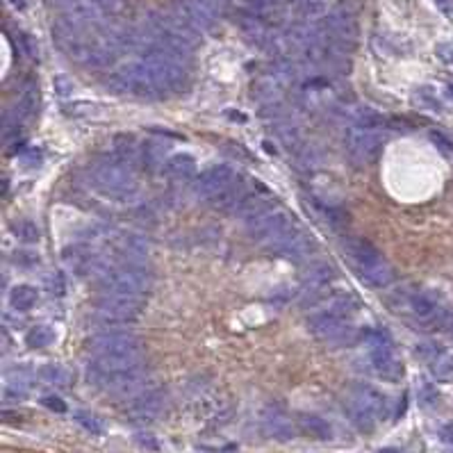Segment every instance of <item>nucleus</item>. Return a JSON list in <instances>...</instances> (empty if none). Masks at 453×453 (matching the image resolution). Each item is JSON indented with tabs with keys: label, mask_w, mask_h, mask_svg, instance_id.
Returning <instances> with one entry per match:
<instances>
[{
	"label": "nucleus",
	"mask_w": 453,
	"mask_h": 453,
	"mask_svg": "<svg viewBox=\"0 0 453 453\" xmlns=\"http://www.w3.org/2000/svg\"><path fill=\"white\" fill-rule=\"evenodd\" d=\"M362 340L371 344V349L374 347H392V342H389V335L383 330V328H369L362 333Z\"/></svg>",
	"instance_id": "28"
},
{
	"label": "nucleus",
	"mask_w": 453,
	"mask_h": 453,
	"mask_svg": "<svg viewBox=\"0 0 453 453\" xmlns=\"http://www.w3.org/2000/svg\"><path fill=\"white\" fill-rule=\"evenodd\" d=\"M34 107H37V92H28L19 101V105H16V112L23 119V116H30L34 112Z\"/></svg>",
	"instance_id": "30"
},
{
	"label": "nucleus",
	"mask_w": 453,
	"mask_h": 453,
	"mask_svg": "<svg viewBox=\"0 0 453 453\" xmlns=\"http://www.w3.org/2000/svg\"><path fill=\"white\" fill-rule=\"evenodd\" d=\"M351 396L360 407H365L371 414L376 417H385L387 412V396L376 389L374 385L369 383H353L351 385Z\"/></svg>",
	"instance_id": "12"
},
{
	"label": "nucleus",
	"mask_w": 453,
	"mask_h": 453,
	"mask_svg": "<svg viewBox=\"0 0 453 453\" xmlns=\"http://www.w3.org/2000/svg\"><path fill=\"white\" fill-rule=\"evenodd\" d=\"M335 278V269L328 262H310L303 276V289H323Z\"/></svg>",
	"instance_id": "16"
},
{
	"label": "nucleus",
	"mask_w": 453,
	"mask_h": 453,
	"mask_svg": "<svg viewBox=\"0 0 453 453\" xmlns=\"http://www.w3.org/2000/svg\"><path fill=\"white\" fill-rule=\"evenodd\" d=\"M167 176L174 178V180H187L196 174V160L187 153H180V155H174L167 160Z\"/></svg>",
	"instance_id": "17"
},
{
	"label": "nucleus",
	"mask_w": 453,
	"mask_h": 453,
	"mask_svg": "<svg viewBox=\"0 0 453 453\" xmlns=\"http://www.w3.org/2000/svg\"><path fill=\"white\" fill-rule=\"evenodd\" d=\"M48 287H50L57 296H64V280H62L60 274H55V276H53V280H48Z\"/></svg>",
	"instance_id": "39"
},
{
	"label": "nucleus",
	"mask_w": 453,
	"mask_h": 453,
	"mask_svg": "<svg viewBox=\"0 0 453 453\" xmlns=\"http://www.w3.org/2000/svg\"><path fill=\"white\" fill-rule=\"evenodd\" d=\"M43 162V153L39 148H28L23 153V165L25 167H39Z\"/></svg>",
	"instance_id": "33"
},
{
	"label": "nucleus",
	"mask_w": 453,
	"mask_h": 453,
	"mask_svg": "<svg viewBox=\"0 0 453 453\" xmlns=\"http://www.w3.org/2000/svg\"><path fill=\"white\" fill-rule=\"evenodd\" d=\"M442 438L447 440V442H453V424H447L442 428Z\"/></svg>",
	"instance_id": "41"
},
{
	"label": "nucleus",
	"mask_w": 453,
	"mask_h": 453,
	"mask_svg": "<svg viewBox=\"0 0 453 453\" xmlns=\"http://www.w3.org/2000/svg\"><path fill=\"white\" fill-rule=\"evenodd\" d=\"M246 196V183H244V178L235 176V180H230L228 185L223 189H219L212 198H207L210 201V207L212 210H219V212H232L235 207L239 205L242 198Z\"/></svg>",
	"instance_id": "14"
},
{
	"label": "nucleus",
	"mask_w": 453,
	"mask_h": 453,
	"mask_svg": "<svg viewBox=\"0 0 453 453\" xmlns=\"http://www.w3.org/2000/svg\"><path fill=\"white\" fill-rule=\"evenodd\" d=\"M235 169L230 165H214L210 169H205L201 176L196 178L194 183V192L198 196H205V198H212L219 189H223L225 185L235 180Z\"/></svg>",
	"instance_id": "9"
},
{
	"label": "nucleus",
	"mask_w": 453,
	"mask_h": 453,
	"mask_svg": "<svg viewBox=\"0 0 453 453\" xmlns=\"http://www.w3.org/2000/svg\"><path fill=\"white\" fill-rule=\"evenodd\" d=\"M269 251L274 253V256H280L298 265V262H305L310 256H314L316 244L310 235H305L296 228H289L287 232L280 235V237L269 242Z\"/></svg>",
	"instance_id": "6"
},
{
	"label": "nucleus",
	"mask_w": 453,
	"mask_h": 453,
	"mask_svg": "<svg viewBox=\"0 0 453 453\" xmlns=\"http://www.w3.org/2000/svg\"><path fill=\"white\" fill-rule=\"evenodd\" d=\"M358 340H362V333H358L353 326L349 323H342L337 326L335 330H330L326 337L321 340L323 344H328V347H337V349H347V347H353Z\"/></svg>",
	"instance_id": "20"
},
{
	"label": "nucleus",
	"mask_w": 453,
	"mask_h": 453,
	"mask_svg": "<svg viewBox=\"0 0 453 453\" xmlns=\"http://www.w3.org/2000/svg\"><path fill=\"white\" fill-rule=\"evenodd\" d=\"M76 419L80 421V426H85L87 431H92V433H101V424H98L96 417H92L89 412H76Z\"/></svg>",
	"instance_id": "31"
},
{
	"label": "nucleus",
	"mask_w": 453,
	"mask_h": 453,
	"mask_svg": "<svg viewBox=\"0 0 453 453\" xmlns=\"http://www.w3.org/2000/svg\"><path fill=\"white\" fill-rule=\"evenodd\" d=\"M87 380L114 396H137L139 392H144V385L148 380V371L141 362L119 371H107L92 362L87 367Z\"/></svg>",
	"instance_id": "4"
},
{
	"label": "nucleus",
	"mask_w": 453,
	"mask_h": 453,
	"mask_svg": "<svg viewBox=\"0 0 453 453\" xmlns=\"http://www.w3.org/2000/svg\"><path fill=\"white\" fill-rule=\"evenodd\" d=\"M378 453H398V451H394V449H383V451H378Z\"/></svg>",
	"instance_id": "43"
},
{
	"label": "nucleus",
	"mask_w": 453,
	"mask_h": 453,
	"mask_svg": "<svg viewBox=\"0 0 453 453\" xmlns=\"http://www.w3.org/2000/svg\"><path fill=\"white\" fill-rule=\"evenodd\" d=\"M167 403V392L160 387H151L144 389L137 396L132 398V403L128 407V412L137 419H151L153 414H158Z\"/></svg>",
	"instance_id": "11"
},
{
	"label": "nucleus",
	"mask_w": 453,
	"mask_h": 453,
	"mask_svg": "<svg viewBox=\"0 0 453 453\" xmlns=\"http://www.w3.org/2000/svg\"><path fill=\"white\" fill-rule=\"evenodd\" d=\"M14 262H16V265H23V267H34V265H37V256L19 251V253H14Z\"/></svg>",
	"instance_id": "37"
},
{
	"label": "nucleus",
	"mask_w": 453,
	"mask_h": 453,
	"mask_svg": "<svg viewBox=\"0 0 453 453\" xmlns=\"http://www.w3.org/2000/svg\"><path fill=\"white\" fill-rule=\"evenodd\" d=\"M449 92H451V96H453V83H449Z\"/></svg>",
	"instance_id": "44"
},
{
	"label": "nucleus",
	"mask_w": 453,
	"mask_h": 453,
	"mask_svg": "<svg viewBox=\"0 0 453 453\" xmlns=\"http://www.w3.org/2000/svg\"><path fill=\"white\" fill-rule=\"evenodd\" d=\"M87 351L92 353L94 365L107 371L128 369L141 362V344L130 330H98L87 340Z\"/></svg>",
	"instance_id": "1"
},
{
	"label": "nucleus",
	"mask_w": 453,
	"mask_h": 453,
	"mask_svg": "<svg viewBox=\"0 0 453 453\" xmlns=\"http://www.w3.org/2000/svg\"><path fill=\"white\" fill-rule=\"evenodd\" d=\"M344 251H347L349 260L371 287H385L394 280V269L387 265L385 258L380 256V251L371 244L369 239L362 237H347L344 239Z\"/></svg>",
	"instance_id": "3"
},
{
	"label": "nucleus",
	"mask_w": 453,
	"mask_h": 453,
	"mask_svg": "<svg viewBox=\"0 0 453 453\" xmlns=\"http://www.w3.org/2000/svg\"><path fill=\"white\" fill-rule=\"evenodd\" d=\"M419 396H421V401H424L426 405H431V403L438 401V389H435L433 385H424L421 392H419Z\"/></svg>",
	"instance_id": "38"
},
{
	"label": "nucleus",
	"mask_w": 453,
	"mask_h": 453,
	"mask_svg": "<svg viewBox=\"0 0 453 453\" xmlns=\"http://www.w3.org/2000/svg\"><path fill=\"white\" fill-rule=\"evenodd\" d=\"M87 176L98 192L107 198H114V201L125 203L137 194V180H134V174H130L128 169H123L119 162L114 160V155H103V158H96L94 162H89Z\"/></svg>",
	"instance_id": "2"
},
{
	"label": "nucleus",
	"mask_w": 453,
	"mask_h": 453,
	"mask_svg": "<svg viewBox=\"0 0 453 453\" xmlns=\"http://www.w3.org/2000/svg\"><path fill=\"white\" fill-rule=\"evenodd\" d=\"M94 307H96V312L125 323V321H134L141 314L144 301L137 296H128V294L98 292V296L94 298Z\"/></svg>",
	"instance_id": "7"
},
{
	"label": "nucleus",
	"mask_w": 453,
	"mask_h": 453,
	"mask_svg": "<svg viewBox=\"0 0 453 453\" xmlns=\"http://www.w3.org/2000/svg\"><path fill=\"white\" fill-rule=\"evenodd\" d=\"M267 210H271L267 198H262V196H258V194H246L232 212L237 214V216H242V219L253 221L256 216L265 214Z\"/></svg>",
	"instance_id": "19"
},
{
	"label": "nucleus",
	"mask_w": 453,
	"mask_h": 453,
	"mask_svg": "<svg viewBox=\"0 0 453 453\" xmlns=\"http://www.w3.org/2000/svg\"><path fill=\"white\" fill-rule=\"evenodd\" d=\"M12 232L16 239H21L25 244H37L39 237H41V230L39 225L34 221H28V219H21V221H14L12 223Z\"/></svg>",
	"instance_id": "25"
},
{
	"label": "nucleus",
	"mask_w": 453,
	"mask_h": 453,
	"mask_svg": "<svg viewBox=\"0 0 453 453\" xmlns=\"http://www.w3.org/2000/svg\"><path fill=\"white\" fill-rule=\"evenodd\" d=\"M347 319H349V316H344L342 312L333 310L330 305L321 303L319 310H314L312 314H307L305 328H307V333H310V335H314L316 340H323L326 335L337 328V326L347 323Z\"/></svg>",
	"instance_id": "10"
},
{
	"label": "nucleus",
	"mask_w": 453,
	"mask_h": 453,
	"mask_svg": "<svg viewBox=\"0 0 453 453\" xmlns=\"http://www.w3.org/2000/svg\"><path fill=\"white\" fill-rule=\"evenodd\" d=\"M37 289L30 287V285H19V287H14L12 289V294H10V303L16 312H28L32 310L34 305H37Z\"/></svg>",
	"instance_id": "22"
},
{
	"label": "nucleus",
	"mask_w": 453,
	"mask_h": 453,
	"mask_svg": "<svg viewBox=\"0 0 453 453\" xmlns=\"http://www.w3.org/2000/svg\"><path fill=\"white\" fill-rule=\"evenodd\" d=\"M347 153L349 158L356 162L358 167H365L376 162L383 153V137H380L378 130H358L351 128L347 130Z\"/></svg>",
	"instance_id": "5"
},
{
	"label": "nucleus",
	"mask_w": 453,
	"mask_h": 453,
	"mask_svg": "<svg viewBox=\"0 0 453 453\" xmlns=\"http://www.w3.org/2000/svg\"><path fill=\"white\" fill-rule=\"evenodd\" d=\"M37 376L46 385H55V387H69L71 383H74V374L62 365H43L37 371Z\"/></svg>",
	"instance_id": "21"
},
{
	"label": "nucleus",
	"mask_w": 453,
	"mask_h": 453,
	"mask_svg": "<svg viewBox=\"0 0 453 453\" xmlns=\"http://www.w3.org/2000/svg\"><path fill=\"white\" fill-rule=\"evenodd\" d=\"M433 374L438 378H451L453 376V356H440L433 360Z\"/></svg>",
	"instance_id": "29"
},
{
	"label": "nucleus",
	"mask_w": 453,
	"mask_h": 453,
	"mask_svg": "<svg viewBox=\"0 0 453 453\" xmlns=\"http://www.w3.org/2000/svg\"><path fill=\"white\" fill-rule=\"evenodd\" d=\"M141 151V169L148 174H155L162 167H167V155H169V144L158 137H148L139 144Z\"/></svg>",
	"instance_id": "15"
},
{
	"label": "nucleus",
	"mask_w": 453,
	"mask_h": 453,
	"mask_svg": "<svg viewBox=\"0 0 453 453\" xmlns=\"http://www.w3.org/2000/svg\"><path fill=\"white\" fill-rule=\"evenodd\" d=\"M267 431H269V435H274V438L285 440V438H289V435H292V424H289L285 417L271 414L269 419H267Z\"/></svg>",
	"instance_id": "27"
},
{
	"label": "nucleus",
	"mask_w": 453,
	"mask_h": 453,
	"mask_svg": "<svg viewBox=\"0 0 453 453\" xmlns=\"http://www.w3.org/2000/svg\"><path fill=\"white\" fill-rule=\"evenodd\" d=\"M41 403L46 405L48 410H55V412H64L67 410V403L62 401V398H57V396H43Z\"/></svg>",
	"instance_id": "34"
},
{
	"label": "nucleus",
	"mask_w": 453,
	"mask_h": 453,
	"mask_svg": "<svg viewBox=\"0 0 453 453\" xmlns=\"http://www.w3.org/2000/svg\"><path fill=\"white\" fill-rule=\"evenodd\" d=\"M385 116L371 110V107H358L356 112H353V128L358 130H378L380 125H385Z\"/></svg>",
	"instance_id": "23"
},
{
	"label": "nucleus",
	"mask_w": 453,
	"mask_h": 453,
	"mask_svg": "<svg viewBox=\"0 0 453 453\" xmlns=\"http://www.w3.org/2000/svg\"><path fill=\"white\" fill-rule=\"evenodd\" d=\"M387 125L392 130H403V132H407V130H412L414 125L407 121V119H403V116H394V119H387Z\"/></svg>",
	"instance_id": "35"
},
{
	"label": "nucleus",
	"mask_w": 453,
	"mask_h": 453,
	"mask_svg": "<svg viewBox=\"0 0 453 453\" xmlns=\"http://www.w3.org/2000/svg\"><path fill=\"white\" fill-rule=\"evenodd\" d=\"M369 362L376 374L385 380H398L403 376V367L396 360L392 347H374L369 353Z\"/></svg>",
	"instance_id": "13"
},
{
	"label": "nucleus",
	"mask_w": 453,
	"mask_h": 453,
	"mask_svg": "<svg viewBox=\"0 0 453 453\" xmlns=\"http://www.w3.org/2000/svg\"><path fill=\"white\" fill-rule=\"evenodd\" d=\"M53 340H55V333H53V328H48V326H37V328H32L28 333V337H25L30 349H46L48 344H53Z\"/></svg>",
	"instance_id": "26"
},
{
	"label": "nucleus",
	"mask_w": 453,
	"mask_h": 453,
	"mask_svg": "<svg viewBox=\"0 0 453 453\" xmlns=\"http://www.w3.org/2000/svg\"><path fill=\"white\" fill-rule=\"evenodd\" d=\"M55 92H57V96L67 98V96L74 94V83H71L67 76H57L55 78Z\"/></svg>",
	"instance_id": "32"
},
{
	"label": "nucleus",
	"mask_w": 453,
	"mask_h": 453,
	"mask_svg": "<svg viewBox=\"0 0 453 453\" xmlns=\"http://www.w3.org/2000/svg\"><path fill=\"white\" fill-rule=\"evenodd\" d=\"M298 424H301V428L307 435H312V438H316V440H330L333 438L330 424L326 419H321V417H316V414H303Z\"/></svg>",
	"instance_id": "24"
},
{
	"label": "nucleus",
	"mask_w": 453,
	"mask_h": 453,
	"mask_svg": "<svg viewBox=\"0 0 453 453\" xmlns=\"http://www.w3.org/2000/svg\"><path fill=\"white\" fill-rule=\"evenodd\" d=\"M417 353H419V358H435L438 356V347H433V344H424V347L417 349Z\"/></svg>",
	"instance_id": "40"
},
{
	"label": "nucleus",
	"mask_w": 453,
	"mask_h": 453,
	"mask_svg": "<svg viewBox=\"0 0 453 453\" xmlns=\"http://www.w3.org/2000/svg\"><path fill=\"white\" fill-rule=\"evenodd\" d=\"M16 7H25V0H12Z\"/></svg>",
	"instance_id": "42"
},
{
	"label": "nucleus",
	"mask_w": 453,
	"mask_h": 453,
	"mask_svg": "<svg viewBox=\"0 0 453 453\" xmlns=\"http://www.w3.org/2000/svg\"><path fill=\"white\" fill-rule=\"evenodd\" d=\"M316 210L321 212V216L326 219V223L330 225V228L335 230H344L347 225L351 223V214L349 210L344 205H335V203H321V201H316Z\"/></svg>",
	"instance_id": "18"
},
{
	"label": "nucleus",
	"mask_w": 453,
	"mask_h": 453,
	"mask_svg": "<svg viewBox=\"0 0 453 453\" xmlns=\"http://www.w3.org/2000/svg\"><path fill=\"white\" fill-rule=\"evenodd\" d=\"M431 141L435 144V146H440V148H442L444 153H451V151H453V144H451V141H449L447 137H444V134L435 132V130L431 132Z\"/></svg>",
	"instance_id": "36"
},
{
	"label": "nucleus",
	"mask_w": 453,
	"mask_h": 453,
	"mask_svg": "<svg viewBox=\"0 0 453 453\" xmlns=\"http://www.w3.org/2000/svg\"><path fill=\"white\" fill-rule=\"evenodd\" d=\"M292 228V214L287 210H280V207H271L265 214L256 216L253 221H246V232L249 237H253L256 242L262 239H276L283 232H287Z\"/></svg>",
	"instance_id": "8"
}]
</instances>
